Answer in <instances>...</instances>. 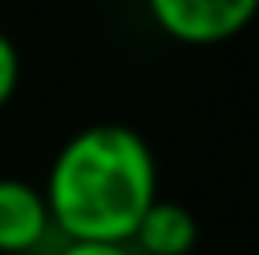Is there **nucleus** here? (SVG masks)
Returning <instances> with one entry per match:
<instances>
[{
	"instance_id": "obj_1",
	"label": "nucleus",
	"mask_w": 259,
	"mask_h": 255,
	"mask_svg": "<svg viewBox=\"0 0 259 255\" xmlns=\"http://www.w3.org/2000/svg\"><path fill=\"white\" fill-rule=\"evenodd\" d=\"M41 195L64 240L128 244L158 199V158L128 124L79 128L53 154Z\"/></svg>"
},
{
	"instance_id": "obj_3",
	"label": "nucleus",
	"mask_w": 259,
	"mask_h": 255,
	"mask_svg": "<svg viewBox=\"0 0 259 255\" xmlns=\"http://www.w3.org/2000/svg\"><path fill=\"white\" fill-rule=\"evenodd\" d=\"M49 233L53 218L41 188L19 177H0V255H30Z\"/></svg>"
},
{
	"instance_id": "obj_6",
	"label": "nucleus",
	"mask_w": 259,
	"mask_h": 255,
	"mask_svg": "<svg viewBox=\"0 0 259 255\" xmlns=\"http://www.w3.org/2000/svg\"><path fill=\"white\" fill-rule=\"evenodd\" d=\"M57 255H136L128 244H98V240H64Z\"/></svg>"
},
{
	"instance_id": "obj_2",
	"label": "nucleus",
	"mask_w": 259,
	"mask_h": 255,
	"mask_svg": "<svg viewBox=\"0 0 259 255\" xmlns=\"http://www.w3.org/2000/svg\"><path fill=\"white\" fill-rule=\"evenodd\" d=\"M147 15L169 41L210 49L240 38L259 15V0H143Z\"/></svg>"
},
{
	"instance_id": "obj_5",
	"label": "nucleus",
	"mask_w": 259,
	"mask_h": 255,
	"mask_svg": "<svg viewBox=\"0 0 259 255\" xmlns=\"http://www.w3.org/2000/svg\"><path fill=\"white\" fill-rule=\"evenodd\" d=\"M19 75H23V60H19V49L15 41L0 30V113L12 105L15 90H19Z\"/></svg>"
},
{
	"instance_id": "obj_4",
	"label": "nucleus",
	"mask_w": 259,
	"mask_h": 255,
	"mask_svg": "<svg viewBox=\"0 0 259 255\" xmlns=\"http://www.w3.org/2000/svg\"><path fill=\"white\" fill-rule=\"evenodd\" d=\"M195 240H199V225H195L192 210L169 203V199H154V207L136 225L128 248L136 255H188Z\"/></svg>"
}]
</instances>
